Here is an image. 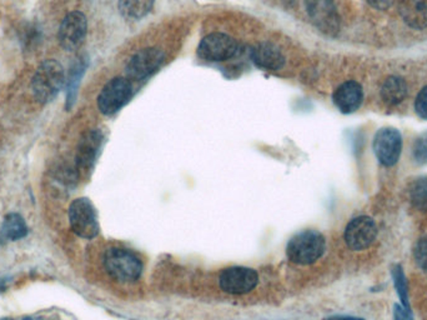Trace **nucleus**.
Segmentation results:
<instances>
[{"label": "nucleus", "mask_w": 427, "mask_h": 320, "mask_svg": "<svg viewBox=\"0 0 427 320\" xmlns=\"http://www.w3.org/2000/svg\"><path fill=\"white\" fill-rule=\"evenodd\" d=\"M86 17L80 11H73L64 18L59 29V43L67 51H77L86 35Z\"/></svg>", "instance_id": "obj_10"}, {"label": "nucleus", "mask_w": 427, "mask_h": 320, "mask_svg": "<svg viewBox=\"0 0 427 320\" xmlns=\"http://www.w3.org/2000/svg\"><path fill=\"white\" fill-rule=\"evenodd\" d=\"M65 83V73L60 63L54 59L45 60L34 74L32 89L37 101L41 103L51 101L63 89Z\"/></svg>", "instance_id": "obj_2"}, {"label": "nucleus", "mask_w": 427, "mask_h": 320, "mask_svg": "<svg viewBox=\"0 0 427 320\" xmlns=\"http://www.w3.org/2000/svg\"><path fill=\"white\" fill-rule=\"evenodd\" d=\"M305 6L321 33L335 37L340 32V17L334 0H305Z\"/></svg>", "instance_id": "obj_7"}, {"label": "nucleus", "mask_w": 427, "mask_h": 320, "mask_svg": "<svg viewBox=\"0 0 427 320\" xmlns=\"http://www.w3.org/2000/svg\"><path fill=\"white\" fill-rule=\"evenodd\" d=\"M133 87L126 78H114L104 85L98 96V108L103 114L112 115L129 101Z\"/></svg>", "instance_id": "obj_5"}, {"label": "nucleus", "mask_w": 427, "mask_h": 320, "mask_svg": "<svg viewBox=\"0 0 427 320\" xmlns=\"http://www.w3.org/2000/svg\"><path fill=\"white\" fill-rule=\"evenodd\" d=\"M395 319L396 320H414L411 315L406 312V309L401 308L399 305L395 307Z\"/></svg>", "instance_id": "obj_26"}, {"label": "nucleus", "mask_w": 427, "mask_h": 320, "mask_svg": "<svg viewBox=\"0 0 427 320\" xmlns=\"http://www.w3.org/2000/svg\"><path fill=\"white\" fill-rule=\"evenodd\" d=\"M327 320H364L359 319V318H353V316H335V318H330Z\"/></svg>", "instance_id": "obj_27"}, {"label": "nucleus", "mask_w": 427, "mask_h": 320, "mask_svg": "<svg viewBox=\"0 0 427 320\" xmlns=\"http://www.w3.org/2000/svg\"><path fill=\"white\" fill-rule=\"evenodd\" d=\"M393 283L398 290L400 298L402 300L405 309H409V298H407V283L405 278L404 271L401 269V267H395L393 270Z\"/></svg>", "instance_id": "obj_21"}, {"label": "nucleus", "mask_w": 427, "mask_h": 320, "mask_svg": "<svg viewBox=\"0 0 427 320\" xmlns=\"http://www.w3.org/2000/svg\"><path fill=\"white\" fill-rule=\"evenodd\" d=\"M258 281V273L244 267H231L223 270L219 278L221 290L236 295L251 292L256 287Z\"/></svg>", "instance_id": "obj_8"}, {"label": "nucleus", "mask_w": 427, "mask_h": 320, "mask_svg": "<svg viewBox=\"0 0 427 320\" xmlns=\"http://www.w3.org/2000/svg\"><path fill=\"white\" fill-rule=\"evenodd\" d=\"M0 288H1V286H0Z\"/></svg>", "instance_id": "obj_29"}, {"label": "nucleus", "mask_w": 427, "mask_h": 320, "mask_svg": "<svg viewBox=\"0 0 427 320\" xmlns=\"http://www.w3.org/2000/svg\"><path fill=\"white\" fill-rule=\"evenodd\" d=\"M415 109L420 118L427 119V87H425L416 98Z\"/></svg>", "instance_id": "obj_24"}, {"label": "nucleus", "mask_w": 427, "mask_h": 320, "mask_svg": "<svg viewBox=\"0 0 427 320\" xmlns=\"http://www.w3.org/2000/svg\"><path fill=\"white\" fill-rule=\"evenodd\" d=\"M415 260L417 265L422 270L427 271V238H422L417 244H416L415 250H414Z\"/></svg>", "instance_id": "obj_23"}, {"label": "nucleus", "mask_w": 427, "mask_h": 320, "mask_svg": "<svg viewBox=\"0 0 427 320\" xmlns=\"http://www.w3.org/2000/svg\"><path fill=\"white\" fill-rule=\"evenodd\" d=\"M414 157L417 163H427V133L419 136L414 146Z\"/></svg>", "instance_id": "obj_22"}, {"label": "nucleus", "mask_w": 427, "mask_h": 320, "mask_svg": "<svg viewBox=\"0 0 427 320\" xmlns=\"http://www.w3.org/2000/svg\"><path fill=\"white\" fill-rule=\"evenodd\" d=\"M376 225L369 217H359L348 223L345 229V242L351 250H364L376 238Z\"/></svg>", "instance_id": "obj_11"}, {"label": "nucleus", "mask_w": 427, "mask_h": 320, "mask_svg": "<svg viewBox=\"0 0 427 320\" xmlns=\"http://www.w3.org/2000/svg\"><path fill=\"white\" fill-rule=\"evenodd\" d=\"M325 249V236L320 231L308 229L292 236L287 243V255L295 264L309 265L319 260Z\"/></svg>", "instance_id": "obj_1"}, {"label": "nucleus", "mask_w": 427, "mask_h": 320, "mask_svg": "<svg viewBox=\"0 0 427 320\" xmlns=\"http://www.w3.org/2000/svg\"><path fill=\"white\" fill-rule=\"evenodd\" d=\"M371 6H374L375 9L383 11L388 9V6H393V0H366Z\"/></svg>", "instance_id": "obj_25"}, {"label": "nucleus", "mask_w": 427, "mask_h": 320, "mask_svg": "<svg viewBox=\"0 0 427 320\" xmlns=\"http://www.w3.org/2000/svg\"><path fill=\"white\" fill-rule=\"evenodd\" d=\"M239 53V44L235 39L223 33L206 35L200 41L197 54L208 62H224L236 56Z\"/></svg>", "instance_id": "obj_6"}, {"label": "nucleus", "mask_w": 427, "mask_h": 320, "mask_svg": "<svg viewBox=\"0 0 427 320\" xmlns=\"http://www.w3.org/2000/svg\"><path fill=\"white\" fill-rule=\"evenodd\" d=\"M411 202L419 210H427V178L416 180L411 186Z\"/></svg>", "instance_id": "obj_20"}, {"label": "nucleus", "mask_w": 427, "mask_h": 320, "mask_svg": "<svg viewBox=\"0 0 427 320\" xmlns=\"http://www.w3.org/2000/svg\"><path fill=\"white\" fill-rule=\"evenodd\" d=\"M407 93V87L402 78L400 77H390L386 79L381 88L382 101L388 105H398L404 101Z\"/></svg>", "instance_id": "obj_18"}, {"label": "nucleus", "mask_w": 427, "mask_h": 320, "mask_svg": "<svg viewBox=\"0 0 427 320\" xmlns=\"http://www.w3.org/2000/svg\"><path fill=\"white\" fill-rule=\"evenodd\" d=\"M402 149V138L399 130L382 128L377 132L374 139V151L380 163L393 167L399 162Z\"/></svg>", "instance_id": "obj_9"}, {"label": "nucleus", "mask_w": 427, "mask_h": 320, "mask_svg": "<svg viewBox=\"0 0 427 320\" xmlns=\"http://www.w3.org/2000/svg\"><path fill=\"white\" fill-rule=\"evenodd\" d=\"M364 99V91L359 83L356 82H346L340 85L334 96L332 101L335 103L337 109L343 114L354 113L361 107Z\"/></svg>", "instance_id": "obj_14"}, {"label": "nucleus", "mask_w": 427, "mask_h": 320, "mask_svg": "<svg viewBox=\"0 0 427 320\" xmlns=\"http://www.w3.org/2000/svg\"><path fill=\"white\" fill-rule=\"evenodd\" d=\"M1 320H14V319H1ZM22 320H33V319H32V318H25V319H22Z\"/></svg>", "instance_id": "obj_28"}, {"label": "nucleus", "mask_w": 427, "mask_h": 320, "mask_svg": "<svg viewBox=\"0 0 427 320\" xmlns=\"http://www.w3.org/2000/svg\"><path fill=\"white\" fill-rule=\"evenodd\" d=\"M155 0H119V11L126 19L138 20L147 15Z\"/></svg>", "instance_id": "obj_19"}, {"label": "nucleus", "mask_w": 427, "mask_h": 320, "mask_svg": "<svg viewBox=\"0 0 427 320\" xmlns=\"http://www.w3.org/2000/svg\"><path fill=\"white\" fill-rule=\"evenodd\" d=\"M28 234V226L22 215L11 213L6 215L0 229V242H17Z\"/></svg>", "instance_id": "obj_17"}, {"label": "nucleus", "mask_w": 427, "mask_h": 320, "mask_svg": "<svg viewBox=\"0 0 427 320\" xmlns=\"http://www.w3.org/2000/svg\"><path fill=\"white\" fill-rule=\"evenodd\" d=\"M104 267L112 279L121 283L138 281L143 273L140 258L123 248L107 249L104 255Z\"/></svg>", "instance_id": "obj_3"}, {"label": "nucleus", "mask_w": 427, "mask_h": 320, "mask_svg": "<svg viewBox=\"0 0 427 320\" xmlns=\"http://www.w3.org/2000/svg\"><path fill=\"white\" fill-rule=\"evenodd\" d=\"M400 14L404 22L414 29L427 27V0H400Z\"/></svg>", "instance_id": "obj_16"}, {"label": "nucleus", "mask_w": 427, "mask_h": 320, "mask_svg": "<svg viewBox=\"0 0 427 320\" xmlns=\"http://www.w3.org/2000/svg\"><path fill=\"white\" fill-rule=\"evenodd\" d=\"M163 62V51L157 48H146L130 59L126 65V75L133 80H141L154 73Z\"/></svg>", "instance_id": "obj_12"}, {"label": "nucleus", "mask_w": 427, "mask_h": 320, "mask_svg": "<svg viewBox=\"0 0 427 320\" xmlns=\"http://www.w3.org/2000/svg\"><path fill=\"white\" fill-rule=\"evenodd\" d=\"M69 223L72 231L84 239H93L99 234V222L94 205L86 198L75 199L69 207Z\"/></svg>", "instance_id": "obj_4"}, {"label": "nucleus", "mask_w": 427, "mask_h": 320, "mask_svg": "<svg viewBox=\"0 0 427 320\" xmlns=\"http://www.w3.org/2000/svg\"><path fill=\"white\" fill-rule=\"evenodd\" d=\"M253 62L264 70H279L285 64V56L280 49L271 43H261L254 48L251 53Z\"/></svg>", "instance_id": "obj_15"}, {"label": "nucleus", "mask_w": 427, "mask_h": 320, "mask_svg": "<svg viewBox=\"0 0 427 320\" xmlns=\"http://www.w3.org/2000/svg\"><path fill=\"white\" fill-rule=\"evenodd\" d=\"M101 143H103V134L100 130H88L81 139L79 141L75 163L77 169L88 172L93 168L96 163V158L100 151Z\"/></svg>", "instance_id": "obj_13"}]
</instances>
